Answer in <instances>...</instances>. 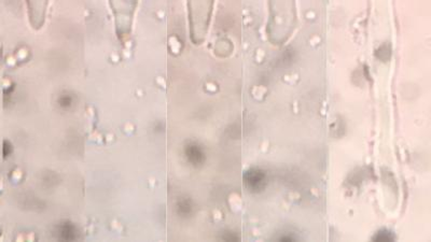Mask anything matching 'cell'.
Instances as JSON below:
<instances>
[{
    "instance_id": "obj_5",
    "label": "cell",
    "mask_w": 431,
    "mask_h": 242,
    "mask_svg": "<svg viewBox=\"0 0 431 242\" xmlns=\"http://www.w3.org/2000/svg\"><path fill=\"white\" fill-rule=\"evenodd\" d=\"M395 240V235L388 229H381L373 237V241L375 242H392Z\"/></svg>"
},
{
    "instance_id": "obj_3",
    "label": "cell",
    "mask_w": 431,
    "mask_h": 242,
    "mask_svg": "<svg viewBox=\"0 0 431 242\" xmlns=\"http://www.w3.org/2000/svg\"><path fill=\"white\" fill-rule=\"evenodd\" d=\"M54 234H55L56 239L60 241H75L79 239V235H80L77 226L70 222H67V221H65V222H63V223H59L56 226Z\"/></svg>"
},
{
    "instance_id": "obj_2",
    "label": "cell",
    "mask_w": 431,
    "mask_h": 242,
    "mask_svg": "<svg viewBox=\"0 0 431 242\" xmlns=\"http://www.w3.org/2000/svg\"><path fill=\"white\" fill-rule=\"evenodd\" d=\"M184 155L187 161L194 167L202 166L206 161V154L204 149L196 142H191L186 145Z\"/></svg>"
},
{
    "instance_id": "obj_6",
    "label": "cell",
    "mask_w": 431,
    "mask_h": 242,
    "mask_svg": "<svg viewBox=\"0 0 431 242\" xmlns=\"http://www.w3.org/2000/svg\"><path fill=\"white\" fill-rule=\"evenodd\" d=\"M223 239L225 240V241H237L238 240V237L237 236H234V235H232V234H230V235H223Z\"/></svg>"
},
{
    "instance_id": "obj_4",
    "label": "cell",
    "mask_w": 431,
    "mask_h": 242,
    "mask_svg": "<svg viewBox=\"0 0 431 242\" xmlns=\"http://www.w3.org/2000/svg\"><path fill=\"white\" fill-rule=\"evenodd\" d=\"M193 206L191 201L189 199H181L177 205V212L179 213L181 216H188L192 213Z\"/></svg>"
},
{
    "instance_id": "obj_1",
    "label": "cell",
    "mask_w": 431,
    "mask_h": 242,
    "mask_svg": "<svg viewBox=\"0 0 431 242\" xmlns=\"http://www.w3.org/2000/svg\"><path fill=\"white\" fill-rule=\"evenodd\" d=\"M244 184L250 193H260L268 185V175L260 168H250L244 174Z\"/></svg>"
}]
</instances>
